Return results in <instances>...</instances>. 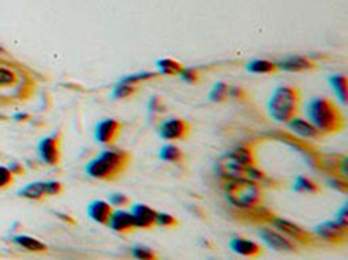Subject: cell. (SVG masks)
<instances>
[{"instance_id":"1","label":"cell","mask_w":348,"mask_h":260,"mask_svg":"<svg viewBox=\"0 0 348 260\" xmlns=\"http://www.w3.org/2000/svg\"><path fill=\"white\" fill-rule=\"evenodd\" d=\"M306 118L322 135L338 134L345 129V116L327 97H313L305 108Z\"/></svg>"},{"instance_id":"2","label":"cell","mask_w":348,"mask_h":260,"mask_svg":"<svg viewBox=\"0 0 348 260\" xmlns=\"http://www.w3.org/2000/svg\"><path fill=\"white\" fill-rule=\"evenodd\" d=\"M129 167V155L119 148H108L86 165V174L98 181H115Z\"/></svg>"},{"instance_id":"3","label":"cell","mask_w":348,"mask_h":260,"mask_svg":"<svg viewBox=\"0 0 348 260\" xmlns=\"http://www.w3.org/2000/svg\"><path fill=\"white\" fill-rule=\"evenodd\" d=\"M263 186L245 177L223 179V195L232 207L239 210H249L263 201Z\"/></svg>"},{"instance_id":"4","label":"cell","mask_w":348,"mask_h":260,"mask_svg":"<svg viewBox=\"0 0 348 260\" xmlns=\"http://www.w3.org/2000/svg\"><path fill=\"white\" fill-rule=\"evenodd\" d=\"M299 106H301V92L296 87L280 85L273 90L272 97L268 99V115L275 122H287L296 116Z\"/></svg>"},{"instance_id":"5","label":"cell","mask_w":348,"mask_h":260,"mask_svg":"<svg viewBox=\"0 0 348 260\" xmlns=\"http://www.w3.org/2000/svg\"><path fill=\"white\" fill-rule=\"evenodd\" d=\"M270 222H272L273 228H275L278 233H282L285 238H289V240L294 241V243L313 245V241H315L313 233L305 231L301 226L296 224V222H291V221H287V219H282V217H275V215H273Z\"/></svg>"},{"instance_id":"6","label":"cell","mask_w":348,"mask_h":260,"mask_svg":"<svg viewBox=\"0 0 348 260\" xmlns=\"http://www.w3.org/2000/svg\"><path fill=\"white\" fill-rule=\"evenodd\" d=\"M313 236L320 238V240L327 241V243L343 245L348 240V229L339 226L336 221H324L313 228Z\"/></svg>"},{"instance_id":"7","label":"cell","mask_w":348,"mask_h":260,"mask_svg":"<svg viewBox=\"0 0 348 260\" xmlns=\"http://www.w3.org/2000/svg\"><path fill=\"white\" fill-rule=\"evenodd\" d=\"M39 156L42 160V163L46 165H58L61 160V139L60 135L53 134L44 137L39 142Z\"/></svg>"},{"instance_id":"8","label":"cell","mask_w":348,"mask_h":260,"mask_svg":"<svg viewBox=\"0 0 348 260\" xmlns=\"http://www.w3.org/2000/svg\"><path fill=\"white\" fill-rule=\"evenodd\" d=\"M190 134V123L181 118H167L160 123L159 135L164 141H179L186 139Z\"/></svg>"},{"instance_id":"9","label":"cell","mask_w":348,"mask_h":260,"mask_svg":"<svg viewBox=\"0 0 348 260\" xmlns=\"http://www.w3.org/2000/svg\"><path fill=\"white\" fill-rule=\"evenodd\" d=\"M122 130V123L113 118H103L96 123L94 129V139L103 146H112L119 139V134Z\"/></svg>"},{"instance_id":"10","label":"cell","mask_w":348,"mask_h":260,"mask_svg":"<svg viewBox=\"0 0 348 260\" xmlns=\"http://www.w3.org/2000/svg\"><path fill=\"white\" fill-rule=\"evenodd\" d=\"M259 238L263 240V243L268 245L270 248L277 252H296V243L291 241L289 238H285L282 233H277V231H272L268 228H261L258 231Z\"/></svg>"},{"instance_id":"11","label":"cell","mask_w":348,"mask_h":260,"mask_svg":"<svg viewBox=\"0 0 348 260\" xmlns=\"http://www.w3.org/2000/svg\"><path fill=\"white\" fill-rule=\"evenodd\" d=\"M157 210L146 207L143 203H136L131 208V217H133L134 229H152L155 226Z\"/></svg>"},{"instance_id":"12","label":"cell","mask_w":348,"mask_h":260,"mask_svg":"<svg viewBox=\"0 0 348 260\" xmlns=\"http://www.w3.org/2000/svg\"><path fill=\"white\" fill-rule=\"evenodd\" d=\"M287 129L292 132L294 135L301 139H310V141H317V139L322 137V134L318 132L308 120L299 118V116H292L291 120H287Z\"/></svg>"},{"instance_id":"13","label":"cell","mask_w":348,"mask_h":260,"mask_svg":"<svg viewBox=\"0 0 348 260\" xmlns=\"http://www.w3.org/2000/svg\"><path fill=\"white\" fill-rule=\"evenodd\" d=\"M230 250L240 257H259L263 255V248L258 243L247 240V238H232L230 240Z\"/></svg>"},{"instance_id":"14","label":"cell","mask_w":348,"mask_h":260,"mask_svg":"<svg viewBox=\"0 0 348 260\" xmlns=\"http://www.w3.org/2000/svg\"><path fill=\"white\" fill-rule=\"evenodd\" d=\"M106 226L112 231H115V233H131V231H134L131 212L126 210H113Z\"/></svg>"},{"instance_id":"15","label":"cell","mask_w":348,"mask_h":260,"mask_svg":"<svg viewBox=\"0 0 348 260\" xmlns=\"http://www.w3.org/2000/svg\"><path fill=\"white\" fill-rule=\"evenodd\" d=\"M277 68L282 69V71H289V73H298V71H306V69H313L315 64L313 61H310L308 57L303 56H289L285 59L278 61Z\"/></svg>"},{"instance_id":"16","label":"cell","mask_w":348,"mask_h":260,"mask_svg":"<svg viewBox=\"0 0 348 260\" xmlns=\"http://www.w3.org/2000/svg\"><path fill=\"white\" fill-rule=\"evenodd\" d=\"M113 208L108 201H103V200H96V201H91L89 207H87V215L91 217V221L98 222V224H106L112 215Z\"/></svg>"},{"instance_id":"17","label":"cell","mask_w":348,"mask_h":260,"mask_svg":"<svg viewBox=\"0 0 348 260\" xmlns=\"http://www.w3.org/2000/svg\"><path fill=\"white\" fill-rule=\"evenodd\" d=\"M18 196L21 198H27V200H42L46 198V182L42 181H37V182H30L27 184L25 188H21L18 191Z\"/></svg>"},{"instance_id":"18","label":"cell","mask_w":348,"mask_h":260,"mask_svg":"<svg viewBox=\"0 0 348 260\" xmlns=\"http://www.w3.org/2000/svg\"><path fill=\"white\" fill-rule=\"evenodd\" d=\"M245 68H247L249 73H254V75H270V73H275L278 69L277 63L268 59H252L249 61Z\"/></svg>"},{"instance_id":"19","label":"cell","mask_w":348,"mask_h":260,"mask_svg":"<svg viewBox=\"0 0 348 260\" xmlns=\"http://www.w3.org/2000/svg\"><path fill=\"white\" fill-rule=\"evenodd\" d=\"M159 158L162 160V162H167V163H179V162H183L185 155H183V151L176 144H169V142H167L166 146L160 148Z\"/></svg>"},{"instance_id":"20","label":"cell","mask_w":348,"mask_h":260,"mask_svg":"<svg viewBox=\"0 0 348 260\" xmlns=\"http://www.w3.org/2000/svg\"><path fill=\"white\" fill-rule=\"evenodd\" d=\"M13 241L16 245H20L23 250H28V252H35V254H39V252H46L47 250V247L46 245L42 243V241H39V240H35V238H32V236H14L13 238Z\"/></svg>"},{"instance_id":"21","label":"cell","mask_w":348,"mask_h":260,"mask_svg":"<svg viewBox=\"0 0 348 260\" xmlns=\"http://www.w3.org/2000/svg\"><path fill=\"white\" fill-rule=\"evenodd\" d=\"M292 191L296 193H318L320 188L315 181L308 177H303V175H296L294 184H292Z\"/></svg>"},{"instance_id":"22","label":"cell","mask_w":348,"mask_h":260,"mask_svg":"<svg viewBox=\"0 0 348 260\" xmlns=\"http://www.w3.org/2000/svg\"><path fill=\"white\" fill-rule=\"evenodd\" d=\"M157 68H159V73L160 75H166V76H178V73L181 71L183 66L174 59H169V57H162V59L157 61Z\"/></svg>"},{"instance_id":"23","label":"cell","mask_w":348,"mask_h":260,"mask_svg":"<svg viewBox=\"0 0 348 260\" xmlns=\"http://www.w3.org/2000/svg\"><path fill=\"white\" fill-rule=\"evenodd\" d=\"M329 83L334 89L336 96H338L341 104H346V76L345 75H331L329 76Z\"/></svg>"},{"instance_id":"24","label":"cell","mask_w":348,"mask_h":260,"mask_svg":"<svg viewBox=\"0 0 348 260\" xmlns=\"http://www.w3.org/2000/svg\"><path fill=\"white\" fill-rule=\"evenodd\" d=\"M230 155L242 165H254V153H252V149L249 148V146H242V144L235 146V148L230 151Z\"/></svg>"},{"instance_id":"25","label":"cell","mask_w":348,"mask_h":260,"mask_svg":"<svg viewBox=\"0 0 348 260\" xmlns=\"http://www.w3.org/2000/svg\"><path fill=\"white\" fill-rule=\"evenodd\" d=\"M136 85H131V83H124V82H119L112 90V99H126V97H131L134 96L136 92Z\"/></svg>"},{"instance_id":"26","label":"cell","mask_w":348,"mask_h":260,"mask_svg":"<svg viewBox=\"0 0 348 260\" xmlns=\"http://www.w3.org/2000/svg\"><path fill=\"white\" fill-rule=\"evenodd\" d=\"M228 87L225 82H218L214 83V87L209 92V101L211 102H223L226 97H228Z\"/></svg>"},{"instance_id":"27","label":"cell","mask_w":348,"mask_h":260,"mask_svg":"<svg viewBox=\"0 0 348 260\" xmlns=\"http://www.w3.org/2000/svg\"><path fill=\"white\" fill-rule=\"evenodd\" d=\"M131 255L139 260H155L157 259L155 252H153L152 248L145 247V245H134V247L131 248Z\"/></svg>"},{"instance_id":"28","label":"cell","mask_w":348,"mask_h":260,"mask_svg":"<svg viewBox=\"0 0 348 260\" xmlns=\"http://www.w3.org/2000/svg\"><path fill=\"white\" fill-rule=\"evenodd\" d=\"M155 226H159V228H167V229H171V228H178L179 222H178V219L173 217L171 214L157 212V215H155Z\"/></svg>"},{"instance_id":"29","label":"cell","mask_w":348,"mask_h":260,"mask_svg":"<svg viewBox=\"0 0 348 260\" xmlns=\"http://www.w3.org/2000/svg\"><path fill=\"white\" fill-rule=\"evenodd\" d=\"M157 73H152V71H139V73H133V75H127L124 78H120V82L124 83H131V85H136L139 82H145V80H150V78H155Z\"/></svg>"},{"instance_id":"30","label":"cell","mask_w":348,"mask_h":260,"mask_svg":"<svg viewBox=\"0 0 348 260\" xmlns=\"http://www.w3.org/2000/svg\"><path fill=\"white\" fill-rule=\"evenodd\" d=\"M178 78L185 83H197L200 80V73L195 68H181L178 73Z\"/></svg>"},{"instance_id":"31","label":"cell","mask_w":348,"mask_h":260,"mask_svg":"<svg viewBox=\"0 0 348 260\" xmlns=\"http://www.w3.org/2000/svg\"><path fill=\"white\" fill-rule=\"evenodd\" d=\"M18 80V75L13 69L6 68V66H0V87H9L14 85Z\"/></svg>"},{"instance_id":"32","label":"cell","mask_w":348,"mask_h":260,"mask_svg":"<svg viewBox=\"0 0 348 260\" xmlns=\"http://www.w3.org/2000/svg\"><path fill=\"white\" fill-rule=\"evenodd\" d=\"M327 186L336 191H341V193H348V184H346V179L343 177H329L327 179Z\"/></svg>"},{"instance_id":"33","label":"cell","mask_w":348,"mask_h":260,"mask_svg":"<svg viewBox=\"0 0 348 260\" xmlns=\"http://www.w3.org/2000/svg\"><path fill=\"white\" fill-rule=\"evenodd\" d=\"M63 193V184L58 181H46V195L47 196H56Z\"/></svg>"},{"instance_id":"34","label":"cell","mask_w":348,"mask_h":260,"mask_svg":"<svg viewBox=\"0 0 348 260\" xmlns=\"http://www.w3.org/2000/svg\"><path fill=\"white\" fill-rule=\"evenodd\" d=\"M108 203L112 205V207H124V205L129 203V196L122 195V193H112V195L108 196Z\"/></svg>"},{"instance_id":"35","label":"cell","mask_w":348,"mask_h":260,"mask_svg":"<svg viewBox=\"0 0 348 260\" xmlns=\"http://www.w3.org/2000/svg\"><path fill=\"white\" fill-rule=\"evenodd\" d=\"M13 184V172L7 167H0V189Z\"/></svg>"},{"instance_id":"36","label":"cell","mask_w":348,"mask_h":260,"mask_svg":"<svg viewBox=\"0 0 348 260\" xmlns=\"http://www.w3.org/2000/svg\"><path fill=\"white\" fill-rule=\"evenodd\" d=\"M148 104H150V111L155 115V113H162V111H166V104H164V101L160 97H150V101H148Z\"/></svg>"},{"instance_id":"37","label":"cell","mask_w":348,"mask_h":260,"mask_svg":"<svg viewBox=\"0 0 348 260\" xmlns=\"http://www.w3.org/2000/svg\"><path fill=\"white\" fill-rule=\"evenodd\" d=\"M334 221L338 222L339 226H343V228L348 229V207H346V205H343V207L339 208V212L336 214Z\"/></svg>"},{"instance_id":"38","label":"cell","mask_w":348,"mask_h":260,"mask_svg":"<svg viewBox=\"0 0 348 260\" xmlns=\"http://www.w3.org/2000/svg\"><path fill=\"white\" fill-rule=\"evenodd\" d=\"M0 52H2V47H0Z\"/></svg>"}]
</instances>
